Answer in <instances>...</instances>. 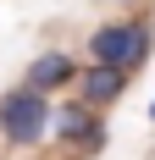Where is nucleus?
I'll use <instances>...</instances> for the list:
<instances>
[{
  "label": "nucleus",
  "mask_w": 155,
  "mask_h": 160,
  "mask_svg": "<svg viewBox=\"0 0 155 160\" xmlns=\"http://www.w3.org/2000/svg\"><path fill=\"white\" fill-rule=\"evenodd\" d=\"M155 50V22L150 17H122V22H100L89 33V61H105V66H127L139 72Z\"/></svg>",
  "instance_id": "nucleus-1"
},
{
  "label": "nucleus",
  "mask_w": 155,
  "mask_h": 160,
  "mask_svg": "<svg viewBox=\"0 0 155 160\" xmlns=\"http://www.w3.org/2000/svg\"><path fill=\"white\" fill-rule=\"evenodd\" d=\"M50 122H56V116H50V94H39L33 83L0 94V138L11 149H33L50 132Z\"/></svg>",
  "instance_id": "nucleus-2"
},
{
  "label": "nucleus",
  "mask_w": 155,
  "mask_h": 160,
  "mask_svg": "<svg viewBox=\"0 0 155 160\" xmlns=\"http://www.w3.org/2000/svg\"><path fill=\"white\" fill-rule=\"evenodd\" d=\"M127 83H133V72H127V66L89 61V66H83V78H78V99H89L94 111H111V105L127 94Z\"/></svg>",
  "instance_id": "nucleus-3"
},
{
  "label": "nucleus",
  "mask_w": 155,
  "mask_h": 160,
  "mask_svg": "<svg viewBox=\"0 0 155 160\" xmlns=\"http://www.w3.org/2000/svg\"><path fill=\"white\" fill-rule=\"evenodd\" d=\"M50 127H56V138H67L72 149H78V138H83V144H89V155L105 144V122H100V111H94L89 99H72V105H61Z\"/></svg>",
  "instance_id": "nucleus-4"
},
{
  "label": "nucleus",
  "mask_w": 155,
  "mask_h": 160,
  "mask_svg": "<svg viewBox=\"0 0 155 160\" xmlns=\"http://www.w3.org/2000/svg\"><path fill=\"white\" fill-rule=\"evenodd\" d=\"M78 78H83V72H78V61L67 55V50H45V55L28 66L22 83H33L39 94H56V88H67V83H78Z\"/></svg>",
  "instance_id": "nucleus-5"
},
{
  "label": "nucleus",
  "mask_w": 155,
  "mask_h": 160,
  "mask_svg": "<svg viewBox=\"0 0 155 160\" xmlns=\"http://www.w3.org/2000/svg\"><path fill=\"white\" fill-rule=\"evenodd\" d=\"M122 6H139V0H122Z\"/></svg>",
  "instance_id": "nucleus-6"
},
{
  "label": "nucleus",
  "mask_w": 155,
  "mask_h": 160,
  "mask_svg": "<svg viewBox=\"0 0 155 160\" xmlns=\"http://www.w3.org/2000/svg\"><path fill=\"white\" fill-rule=\"evenodd\" d=\"M150 122H155V105H150Z\"/></svg>",
  "instance_id": "nucleus-7"
}]
</instances>
